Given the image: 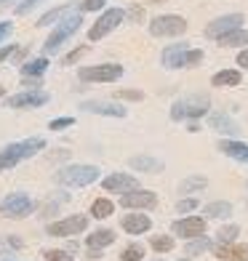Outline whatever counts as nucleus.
I'll return each mask as SVG.
<instances>
[{
	"instance_id": "obj_4",
	"label": "nucleus",
	"mask_w": 248,
	"mask_h": 261,
	"mask_svg": "<svg viewBox=\"0 0 248 261\" xmlns=\"http://www.w3.org/2000/svg\"><path fill=\"white\" fill-rule=\"evenodd\" d=\"M126 21V11L123 8H107V11H102L99 14V19L91 24V30H88V40L91 43H96V40H102V38H107V35L112 32V30H117Z\"/></svg>"
},
{
	"instance_id": "obj_41",
	"label": "nucleus",
	"mask_w": 248,
	"mask_h": 261,
	"mask_svg": "<svg viewBox=\"0 0 248 261\" xmlns=\"http://www.w3.org/2000/svg\"><path fill=\"white\" fill-rule=\"evenodd\" d=\"M86 51H88V45H80V48H75V51H69V54L64 56V64H75L78 59H80L83 54H86Z\"/></svg>"
},
{
	"instance_id": "obj_48",
	"label": "nucleus",
	"mask_w": 248,
	"mask_h": 261,
	"mask_svg": "<svg viewBox=\"0 0 248 261\" xmlns=\"http://www.w3.org/2000/svg\"><path fill=\"white\" fill-rule=\"evenodd\" d=\"M3 96H6V88H3V86H0V99H3Z\"/></svg>"
},
{
	"instance_id": "obj_3",
	"label": "nucleus",
	"mask_w": 248,
	"mask_h": 261,
	"mask_svg": "<svg viewBox=\"0 0 248 261\" xmlns=\"http://www.w3.org/2000/svg\"><path fill=\"white\" fill-rule=\"evenodd\" d=\"M99 179V168L96 165H64L56 171V181L62 187H88Z\"/></svg>"
},
{
	"instance_id": "obj_18",
	"label": "nucleus",
	"mask_w": 248,
	"mask_h": 261,
	"mask_svg": "<svg viewBox=\"0 0 248 261\" xmlns=\"http://www.w3.org/2000/svg\"><path fill=\"white\" fill-rule=\"evenodd\" d=\"M219 152H224L227 158L238 160V163H248V144L238 139H221L219 141Z\"/></svg>"
},
{
	"instance_id": "obj_20",
	"label": "nucleus",
	"mask_w": 248,
	"mask_h": 261,
	"mask_svg": "<svg viewBox=\"0 0 248 261\" xmlns=\"http://www.w3.org/2000/svg\"><path fill=\"white\" fill-rule=\"evenodd\" d=\"M214 253L221 261H248V245H235V243L214 245Z\"/></svg>"
},
{
	"instance_id": "obj_36",
	"label": "nucleus",
	"mask_w": 248,
	"mask_h": 261,
	"mask_svg": "<svg viewBox=\"0 0 248 261\" xmlns=\"http://www.w3.org/2000/svg\"><path fill=\"white\" fill-rule=\"evenodd\" d=\"M72 125H75V117H69V115H64V117H54V120L48 123L51 130H64V128H72Z\"/></svg>"
},
{
	"instance_id": "obj_42",
	"label": "nucleus",
	"mask_w": 248,
	"mask_h": 261,
	"mask_svg": "<svg viewBox=\"0 0 248 261\" xmlns=\"http://www.w3.org/2000/svg\"><path fill=\"white\" fill-rule=\"evenodd\" d=\"M195 208H197V200H195V197H187V200H182V203L176 205V211H179V213H190V211H195Z\"/></svg>"
},
{
	"instance_id": "obj_12",
	"label": "nucleus",
	"mask_w": 248,
	"mask_h": 261,
	"mask_svg": "<svg viewBox=\"0 0 248 261\" xmlns=\"http://www.w3.org/2000/svg\"><path fill=\"white\" fill-rule=\"evenodd\" d=\"M173 234L184 237V240H192V237L206 234V219L203 216H184L179 221H173Z\"/></svg>"
},
{
	"instance_id": "obj_7",
	"label": "nucleus",
	"mask_w": 248,
	"mask_h": 261,
	"mask_svg": "<svg viewBox=\"0 0 248 261\" xmlns=\"http://www.w3.org/2000/svg\"><path fill=\"white\" fill-rule=\"evenodd\" d=\"M32 208H35V203L24 192H14V195L3 197V203H0V213H3L6 219H24L32 213Z\"/></svg>"
},
{
	"instance_id": "obj_2",
	"label": "nucleus",
	"mask_w": 248,
	"mask_h": 261,
	"mask_svg": "<svg viewBox=\"0 0 248 261\" xmlns=\"http://www.w3.org/2000/svg\"><path fill=\"white\" fill-rule=\"evenodd\" d=\"M80 27H83V14H80V11H69L64 19L56 21L54 32L48 35V40L43 43V54H45V56L59 54V51H62V45H64L69 38H72V35H75Z\"/></svg>"
},
{
	"instance_id": "obj_9",
	"label": "nucleus",
	"mask_w": 248,
	"mask_h": 261,
	"mask_svg": "<svg viewBox=\"0 0 248 261\" xmlns=\"http://www.w3.org/2000/svg\"><path fill=\"white\" fill-rule=\"evenodd\" d=\"M88 227V216H67L62 221H54L45 227V234H51V237H72V234H80V232H86Z\"/></svg>"
},
{
	"instance_id": "obj_39",
	"label": "nucleus",
	"mask_w": 248,
	"mask_h": 261,
	"mask_svg": "<svg viewBox=\"0 0 248 261\" xmlns=\"http://www.w3.org/2000/svg\"><path fill=\"white\" fill-rule=\"evenodd\" d=\"M19 248H21V240H19V237H14V234L0 240V253H6V251H19Z\"/></svg>"
},
{
	"instance_id": "obj_11",
	"label": "nucleus",
	"mask_w": 248,
	"mask_h": 261,
	"mask_svg": "<svg viewBox=\"0 0 248 261\" xmlns=\"http://www.w3.org/2000/svg\"><path fill=\"white\" fill-rule=\"evenodd\" d=\"M120 205L123 208H136V211H150L158 205V195L150 192V189H134V192H126L120 197Z\"/></svg>"
},
{
	"instance_id": "obj_40",
	"label": "nucleus",
	"mask_w": 248,
	"mask_h": 261,
	"mask_svg": "<svg viewBox=\"0 0 248 261\" xmlns=\"http://www.w3.org/2000/svg\"><path fill=\"white\" fill-rule=\"evenodd\" d=\"M40 3H43V0H21V3L16 6V14H19V16H24V14H30L35 6H40Z\"/></svg>"
},
{
	"instance_id": "obj_31",
	"label": "nucleus",
	"mask_w": 248,
	"mask_h": 261,
	"mask_svg": "<svg viewBox=\"0 0 248 261\" xmlns=\"http://www.w3.org/2000/svg\"><path fill=\"white\" fill-rule=\"evenodd\" d=\"M206 176H187L182 181V192H200V189H206Z\"/></svg>"
},
{
	"instance_id": "obj_47",
	"label": "nucleus",
	"mask_w": 248,
	"mask_h": 261,
	"mask_svg": "<svg viewBox=\"0 0 248 261\" xmlns=\"http://www.w3.org/2000/svg\"><path fill=\"white\" fill-rule=\"evenodd\" d=\"M238 64H240V69H248V45L238 54Z\"/></svg>"
},
{
	"instance_id": "obj_16",
	"label": "nucleus",
	"mask_w": 248,
	"mask_h": 261,
	"mask_svg": "<svg viewBox=\"0 0 248 261\" xmlns=\"http://www.w3.org/2000/svg\"><path fill=\"white\" fill-rule=\"evenodd\" d=\"M187 51H190V45H187V43H173V45H168V48H163V54H160L163 67L165 69H182Z\"/></svg>"
},
{
	"instance_id": "obj_13",
	"label": "nucleus",
	"mask_w": 248,
	"mask_h": 261,
	"mask_svg": "<svg viewBox=\"0 0 248 261\" xmlns=\"http://www.w3.org/2000/svg\"><path fill=\"white\" fill-rule=\"evenodd\" d=\"M102 187L104 192H134V189H139V179L131 173H110L102 179Z\"/></svg>"
},
{
	"instance_id": "obj_15",
	"label": "nucleus",
	"mask_w": 248,
	"mask_h": 261,
	"mask_svg": "<svg viewBox=\"0 0 248 261\" xmlns=\"http://www.w3.org/2000/svg\"><path fill=\"white\" fill-rule=\"evenodd\" d=\"M83 112H91V115H104V117H126L128 110L120 104H112V101H83Z\"/></svg>"
},
{
	"instance_id": "obj_19",
	"label": "nucleus",
	"mask_w": 248,
	"mask_h": 261,
	"mask_svg": "<svg viewBox=\"0 0 248 261\" xmlns=\"http://www.w3.org/2000/svg\"><path fill=\"white\" fill-rule=\"evenodd\" d=\"M120 227L128 234H144V232H150L152 221H150V216H144V213H128V216H123Z\"/></svg>"
},
{
	"instance_id": "obj_24",
	"label": "nucleus",
	"mask_w": 248,
	"mask_h": 261,
	"mask_svg": "<svg viewBox=\"0 0 248 261\" xmlns=\"http://www.w3.org/2000/svg\"><path fill=\"white\" fill-rule=\"evenodd\" d=\"M219 45H227V48H245L248 45V30L245 27L232 30L230 35H224V38L219 40Z\"/></svg>"
},
{
	"instance_id": "obj_43",
	"label": "nucleus",
	"mask_w": 248,
	"mask_h": 261,
	"mask_svg": "<svg viewBox=\"0 0 248 261\" xmlns=\"http://www.w3.org/2000/svg\"><path fill=\"white\" fill-rule=\"evenodd\" d=\"M14 32V21H0V43H6Z\"/></svg>"
},
{
	"instance_id": "obj_1",
	"label": "nucleus",
	"mask_w": 248,
	"mask_h": 261,
	"mask_svg": "<svg viewBox=\"0 0 248 261\" xmlns=\"http://www.w3.org/2000/svg\"><path fill=\"white\" fill-rule=\"evenodd\" d=\"M211 110V99L208 93H187V96L176 99L171 104V120L176 123H184V120H200V117H206Z\"/></svg>"
},
{
	"instance_id": "obj_14",
	"label": "nucleus",
	"mask_w": 248,
	"mask_h": 261,
	"mask_svg": "<svg viewBox=\"0 0 248 261\" xmlns=\"http://www.w3.org/2000/svg\"><path fill=\"white\" fill-rule=\"evenodd\" d=\"M40 149H45V139L43 136H32V139H24V141H14V144L6 147V152H11V155L19 158V160L35 158Z\"/></svg>"
},
{
	"instance_id": "obj_8",
	"label": "nucleus",
	"mask_w": 248,
	"mask_h": 261,
	"mask_svg": "<svg viewBox=\"0 0 248 261\" xmlns=\"http://www.w3.org/2000/svg\"><path fill=\"white\" fill-rule=\"evenodd\" d=\"M48 93H45L43 88H27V91H21V93H14V96H8L6 99V107H11V110H38V107L43 104H48Z\"/></svg>"
},
{
	"instance_id": "obj_28",
	"label": "nucleus",
	"mask_w": 248,
	"mask_h": 261,
	"mask_svg": "<svg viewBox=\"0 0 248 261\" xmlns=\"http://www.w3.org/2000/svg\"><path fill=\"white\" fill-rule=\"evenodd\" d=\"M112 213H115V205H112V200H107V197H99V200L91 203V216L93 219H107V216H112Z\"/></svg>"
},
{
	"instance_id": "obj_35",
	"label": "nucleus",
	"mask_w": 248,
	"mask_h": 261,
	"mask_svg": "<svg viewBox=\"0 0 248 261\" xmlns=\"http://www.w3.org/2000/svg\"><path fill=\"white\" fill-rule=\"evenodd\" d=\"M43 258L45 261H75V256L69 251H56V248H51V251H43Z\"/></svg>"
},
{
	"instance_id": "obj_38",
	"label": "nucleus",
	"mask_w": 248,
	"mask_h": 261,
	"mask_svg": "<svg viewBox=\"0 0 248 261\" xmlns=\"http://www.w3.org/2000/svg\"><path fill=\"white\" fill-rule=\"evenodd\" d=\"M107 6V0H83L80 3V14H91V11H102Z\"/></svg>"
},
{
	"instance_id": "obj_33",
	"label": "nucleus",
	"mask_w": 248,
	"mask_h": 261,
	"mask_svg": "<svg viewBox=\"0 0 248 261\" xmlns=\"http://www.w3.org/2000/svg\"><path fill=\"white\" fill-rule=\"evenodd\" d=\"M141 256H144V245H139V243H131L128 248H123V253H120L123 261H141Z\"/></svg>"
},
{
	"instance_id": "obj_44",
	"label": "nucleus",
	"mask_w": 248,
	"mask_h": 261,
	"mask_svg": "<svg viewBox=\"0 0 248 261\" xmlns=\"http://www.w3.org/2000/svg\"><path fill=\"white\" fill-rule=\"evenodd\" d=\"M14 54H16V45H14V43H8V45H0V64H3L6 59H11Z\"/></svg>"
},
{
	"instance_id": "obj_6",
	"label": "nucleus",
	"mask_w": 248,
	"mask_h": 261,
	"mask_svg": "<svg viewBox=\"0 0 248 261\" xmlns=\"http://www.w3.org/2000/svg\"><path fill=\"white\" fill-rule=\"evenodd\" d=\"M150 32L155 38H179L187 32V19L179 14H160L150 21Z\"/></svg>"
},
{
	"instance_id": "obj_27",
	"label": "nucleus",
	"mask_w": 248,
	"mask_h": 261,
	"mask_svg": "<svg viewBox=\"0 0 248 261\" xmlns=\"http://www.w3.org/2000/svg\"><path fill=\"white\" fill-rule=\"evenodd\" d=\"M211 248H214V243H211L206 234H200V237H192V240L184 245V253H187V256H197V253L211 251Z\"/></svg>"
},
{
	"instance_id": "obj_10",
	"label": "nucleus",
	"mask_w": 248,
	"mask_h": 261,
	"mask_svg": "<svg viewBox=\"0 0 248 261\" xmlns=\"http://www.w3.org/2000/svg\"><path fill=\"white\" fill-rule=\"evenodd\" d=\"M243 21H245L243 14H227V16H219V19H214V21H208L206 38H208V40H221L224 35H230L232 30L243 27Z\"/></svg>"
},
{
	"instance_id": "obj_34",
	"label": "nucleus",
	"mask_w": 248,
	"mask_h": 261,
	"mask_svg": "<svg viewBox=\"0 0 248 261\" xmlns=\"http://www.w3.org/2000/svg\"><path fill=\"white\" fill-rule=\"evenodd\" d=\"M203 59H206V54L200 48H190L184 54V64L182 67H197V64H203Z\"/></svg>"
},
{
	"instance_id": "obj_22",
	"label": "nucleus",
	"mask_w": 248,
	"mask_h": 261,
	"mask_svg": "<svg viewBox=\"0 0 248 261\" xmlns=\"http://www.w3.org/2000/svg\"><path fill=\"white\" fill-rule=\"evenodd\" d=\"M48 56H35V59H30V62H24L21 64V77H43V72L48 69Z\"/></svg>"
},
{
	"instance_id": "obj_30",
	"label": "nucleus",
	"mask_w": 248,
	"mask_h": 261,
	"mask_svg": "<svg viewBox=\"0 0 248 261\" xmlns=\"http://www.w3.org/2000/svg\"><path fill=\"white\" fill-rule=\"evenodd\" d=\"M240 234V227H235V224H230V227H221L219 234H216V245H227V243H235Z\"/></svg>"
},
{
	"instance_id": "obj_17",
	"label": "nucleus",
	"mask_w": 248,
	"mask_h": 261,
	"mask_svg": "<svg viewBox=\"0 0 248 261\" xmlns=\"http://www.w3.org/2000/svg\"><path fill=\"white\" fill-rule=\"evenodd\" d=\"M208 125L214 128L216 134H221V136H240V130H243L227 112H214L208 117Z\"/></svg>"
},
{
	"instance_id": "obj_29",
	"label": "nucleus",
	"mask_w": 248,
	"mask_h": 261,
	"mask_svg": "<svg viewBox=\"0 0 248 261\" xmlns=\"http://www.w3.org/2000/svg\"><path fill=\"white\" fill-rule=\"evenodd\" d=\"M203 213L211 216V219H224V216H230V213H232V205L227 203V200H216V203H208L203 208Z\"/></svg>"
},
{
	"instance_id": "obj_26",
	"label": "nucleus",
	"mask_w": 248,
	"mask_h": 261,
	"mask_svg": "<svg viewBox=\"0 0 248 261\" xmlns=\"http://www.w3.org/2000/svg\"><path fill=\"white\" fill-rule=\"evenodd\" d=\"M112 243H115V232L112 229H96L93 234L86 237V245L88 248H99V251L107 248V245H112Z\"/></svg>"
},
{
	"instance_id": "obj_37",
	"label": "nucleus",
	"mask_w": 248,
	"mask_h": 261,
	"mask_svg": "<svg viewBox=\"0 0 248 261\" xmlns=\"http://www.w3.org/2000/svg\"><path fill=\"white\" fill-rule=\"evenodd\" d=\"M115 99H126V101H141L144 99V93L136 91V88H123V91H117L115 93Z\"/></svg>"
},
{
	"instance_id": "obj_25",
	"label": "nucleus",
	"mask_w": 248,
	"mask_h": 261,
	"mask_svg": "<svg viewBox=\"0 0 248 261\" xmlns=\"http://www.w3.org/2000/svg\"><path fill=\"white\" fill-rule=\"evenodd\" d=\"M69 11H72V3H64V6H56V8H51V11H45V14L40 16V21H38V27H51V24H56L59 19H64Z\"/></svg>"
},
{
	"instance_id": "obj_46",
	"label": "nucleus",
	"mask_w": 248,
	"mask_h": 261,
	"mask_svg": "<svg viewBox=\"0 0 248 261\" xmlns=\"http://www.w3.org/2000/svg\"><path fill=\"white\" fill-rule=\"evenodd\" d=\"M21 86H27V88H40L43 86V83H40V77H21Z\"/></svg>"
},
{
	"instance_id": "obj_5",
	"label": "nucleus",
	"mask_w": 248,
	"mask_h": 261,
	"mask_svg": "<svg viewBox=\"0 0 248 261\" xmlns=\"http://www.w3.org/2000/svg\"><path fill=\"white\" fill-rule=\"evenodd\" d=\"M123 64H115V62H107V64H93V67H80L78 69V77L83 83H115L123 77Z\"/></svg>"
},
{
	"instance_id": "obj_21",
	"label": "nucleus",
	"mask_w": 248,
	"mask_h": 261,
	"mask_svg": "<svg viewBox=\"0 0 248 261\" xmlns=\"http://www.w3.org/2000/svg\"><path fill=\"white\" fill-rule=\"evenodd\" d=\"M243 83V72L240 69H219V72L211 77V86L216 88H235Z\"/></svg>"
},
{
	"instance_id": "obj_32",
	"label": "nucleus",
	"mask_w": 248,
	"mask_h": 261,
	"mask_svg": "<svg viewBox=\"0 0 248 261\" xmlns=\"http://www.w3.org/2000/svg\"><path fill=\"white\" fill-rule=\"evenodd\" d=\"M152 248H155L158 253H168L173 248V237L171 234H155L152 237Z\"/></svg>"
},
{
	"instance_id": "obj_49",
	"label": "nucleus",
	"mask_w": 248,
	"mask_h": 261,
	"mask_svg": "<svg viewBox=\"0 0 248 261\" xmlns=\"http://www.w3.org/2000/svg\"><path fill=\"white\" fill-rule=\"evenodd\" d=\"M150 3H163V0H150Z\"/></svg>"
},
{
	"instance_id": "obj_45",
	"label": "nucleus",
	"mask_w": 248,
	"mask_h": 261,
	"mask_svg": "<svg viewBox=\"0 0 248 261\" xmlns=\"http://www.w3.org/2000/svg\"><path fill=\"white\" fill-rule=\"evenodd\" d=\"M126 16H131V19H144V8L141 6H131L126 11Z\"/></svg>"
},
{
	"instance_id": "obj_23",
	"label": "nucleus",
	"mask_w": 248,
	"mask_h": 261,
	"mask_svg": "<svg viewBox=\"0 0 248 261\" xmlns=\"http://www.w3.org/2000/svg\"><path fill=\"white\" fill-rule=\"evenodd\" d=\"M134 171H144V173H160L163 171V163L158 158H150V155H139V158H131L128 160Z\"/></svg>"
}]
</instances>
